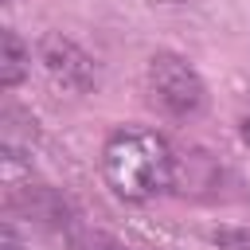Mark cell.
Instances as JSON below:
<instances>
[{
  "instance_id": "1",
  "label": "cell",
  "mask_w": 250,
  "mask_h": 250,
  "mask_svg": "<svg viewBox=\"0 0 250 250\" xmlns=\"http://www.w3.org/2000/svg\"><path fill=\"white\" fill-rule=\"evenodd\" d=\"M176 152L156 129L145 125H121L102 145V176L109 191L125 203H145L172 188Z\"/></svg>"
},
{
  "instance_id": "2",
  "label": "cell",
  "mask_w": 250,
  "mask_h": 250,
  "mask_svg": "<svg viewBox=\"0 0 250 250\" xmlns=\"http://www.w3.org/2000/svg\"><path fill=\"white\" fill-rule=\"evenodd\" d=\"M148 98L164 117L195 121L207 109V82L199 78V70L184 55L156 51L148 59Z\"/></svg>"
},
{
  "instance_id": "3",
  "label": "cell",
  "mask_w": 250,
  "mask_h": 250,
  "mask_svg": "<svg viewBox=\"0 0 250 250\" xmlns=\"http://www.w3.org/2000/svg\"><path fill=\"white\" fill-rule=\"evenodd\" d=\"M39 66H43V74L59 86V90H66V94H90L94 86H98V66H94V59L74 43V39H66L62 31H47L43 39H39Z\"/></svg>"
},
{
  "instance_id": "4",
  "label": "cell",
  "mask_w": 250,
  "mask_h": 250,
  "mask_svg": "<svg viewBox=\"0 0 250 250\" xmlns=\"http://www.w3.org/2000/svg\"><path fill=\"white\" fill-rule=\"evenodd\" d=\"M8 211L23 215L27 223L47 227V230H70L74 219H78L74 203H70L59 188H51V184H31V180L20 184V188H8Z\"/></svg>"
},
{
  "instance_id": "5",
  "label": "cell",
  "mask_w": 250,
  "mask_h": 250,
  "mask_svg": "<svg viewBox=\"0 0 250 250\" xmlns=\"http://www.w3.org/2000/svg\"><path fill=\"white\" fill-rule=\"evenodd\" d=\"M219 184V160L203 148H188L176 156V172H172V188H180L184 195H199V188H215Z\"/></svg>"
},
{
  "instance_id": "6",
  "label": "cell",
  "mask_w": 250,
  "mask_h": 250,
  "mask_svg": "<svg viewBox=\"0 0 250 250\" xmlns=\"http://www.w3.org/2000/svg\"><path fill=\"white\" fill-rule=\"evenodd\" d=\"M31 70V51L12 27H0V86H20L23 74Z\"/></svg>"
},
{
  "instance_id": "7",
  "label": "cell",
  "mask_w": 250,
  "mask_h": 250,
  "mask_svg": "<svg viewBox=\"0 0 250 250\" xmlns=\"http://www.w3.org/2000/svg\"><path fill=\"white\" fill-rule=\"evenodd\" d=\"M70 250H125V246L105 230H74L70 234Z\"/></svg>"
},
{
  "instance_id": "8",
  "label": "cell",
  "mask_w": 250,
  "mask_h": 250,
  "mask_svg": "<svg viewBox=\"0 0 250 250\" xmlns=\"http://www.w3.org/2000/svg\"><path fill=\"white\" fill-rule=\"evenodd\" d=\"M0 250H23V246H20V238H16V230H12V223H4V227H0Z\"/></svg>"
},
{
  "instance_id": "9",
  "label": "cell",
  "mask_w": 250,
  "mask_h": 250,
  "mask_svg": "<svg viewBox=\"0 0 250 250\" xmlns=\"http://www.w3.org/2000/svg\"><path fill=\"white\" fill-rule=\"evenodd\" d=\"M238 133H242V141H246V148H250V117H242V129H238Z\"/></svg>"
}]
</instances>
